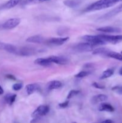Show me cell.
<instances>
[{
	"instance_id": "obj_16",
	"label": "cell",
	"mask_w": 122,
	"mask_h": 123,
	"mask_svg": "<svg viewBox=\"0 0 122 123\" xmlns=\"http://www.w3.org/2000/svg\"><path fill=\"white\" fill-rule=\"evenodd\" d=\"M39 88V86L38 84H28L25 87L26 92L28 95H31L33 94V92H35L36 91H38Z\"/></svg>"
},
{
	"instance_id": "obj_11",
	"label": "cell",
	"mask_w": 122,
	"mask_h": 123,
	"mask_svg": "<svg viewBox=\"0 0 122 123\" xmlns=\"http://www.w3.org/2000/svg\"><path fill=\"white\" fill-rule=\"evenodd\" d=\"M0 49L5 50L6 51L11 53V54H14L17 55L18 48L16 47L15 46L12 45V44L0 43Z\"/></svg>"
},
{
	"instance_id": "obj_18",
	"label": "cell",
	"mask_w": 122,
	"mask_h": 123,
	"mask_svg": "<svg viewBox=\"0 0 122 123\" xmlns=\"http://www.w3.org/2000/svg\"><path fill=\"white\" fill-rule=\"evenodd\" d=\"M62 83L59 80H52L48 83L47 86V89L49 90H52L59 88L62 86Z\"/></svg>"
},
{
	"instance_id": "obj_9",
	"label": "cell",
	"mask_w": 122,
	"mask_h": 123,
	"mask_svg": "<svg viewBox=\"0 0 122 123\" xmlns=\"http://www.w3.org/2000/svg\"><path fill=\"white\" fill-rule=\"evenodd\" d=\"M49 61L51 63H55L57 64L60 65H65L68 63V60L63 56H59L52 55L47 58Z\"/></svg>"
},
{
	"instance_id": "obj_27",
	"label": "cell",
	"mask_w": 122,
	"mask_h": 123,
	"mask_svg": "<svg viewBox=\"0 0 122 123\" xmlns=\"http://www.w3.org/2000/svg\"><path fill=\"white\" fill-rule=\"evenodd\" d=\"M79 93H80V91H78V90H71V91L69 92V93H68V96H67V99L68 100L70 99V98H72V97H74V96L78 94Z\"/></svg>"
},
{
	"instance_id": "obj_35",
	"label": "cell",
	"mask_w": 122,
	"mask_h": 123,
	"mask_svg": "<svg viewBox=\"0 0 122 123\" xmlns=\"http://www.w3.org/2000/svg\"><path fill=\"white\" fill-rule=\"evenodd\" d=\"M119 74H120V75L122 76V67H121L120 69V70H119Z\"/></svg>"
},
{
	"instance_id": "obj_7",
	"label": "cell",
	"mask_w": 122,
	"mask_h": 123,
	"mask_svg": "<svg viewBox=\"0 0 122 123\" xmlns=\"http://www.w3.org/2000/svg\"><path fill=\"white\" fill-rule=\"evenodd\" d=\"M20 22V19L19 18H11L5 22L2 25V27L4 29H13L16 27Z\"/></svg>"
},
{
	"instance_id": "obj_33",
	"label": "cell",
	"mask_w": 122,
	"mask_h": 123,
	"mask_svg": "<svg viewBox=\"0 0 122 123\" xmlns=\"http://www.w3.org/2000/svg\"><path fill=\"white\" fill-rule=\"evenodd\" d=\"M100 123H114L113 121H112L111 120H106L103 121L102 122H101Z\"/></svg>"
},
{
	"instance_id": "obj_25",
	"label": "cell",
	"mask_w": 122,
	"mask_h": 123,
	"mask_svg": "<svg viewBox=\"0 0 122 123\" xmlns=\"http://www.w3.org/2000/svg\"><path fill=\"white\" fill-rule=\"evenodd\" d=\"M63 4L69 8H75L79 5L78 2L74 0H65L63 1Z\"/></svg>"
},
{
	"instance_id": "obj_19",
	"label": "cell",
	"mask_w": 122,
	"mask_h": 123,
	"mask_svg": "<svg viewBox=\"0 0 122 123\" xmlns=\"http://www.w3.org/2000/svg\"><path fill=\"white\" fill-rule=\"evenodd\" d=\"M34 63L44 67H50L52 64L48 58H37L34 61Z\"/></svg>"
},
{
	"instance_id": "obj_32",
	"label": "cell",
	"mask_w": 122,
	"mask_h": 123,
	"mask_svg": "<svg viewBox=\"0 0 122 123\" xmlns=\"http://www.w3.org/2000/svg\"><path fill=\"white\" fill-rule=\"evenodd\" d=\"M6 77H7L8 79H11V80H15L16 79V78H14V76L11 75V74H7V75L6 76Z\"/></svg>"
},
{
	"instance_id": "obj_6",
	"label": "cell",
	"mask_w": 122,
	"mask_h": 123,
	"mask_svg": "<svg viewBox=\"0 0 122 123\" xmlns=\"http://www.w3.org/2000/svg\"><path fill=\"white\" fill-rule=\"evenodd\" d=\"M37 52V49L34 47L25 46L18 48L17 55L21 56H30L33 55Z\"/></svg>"
},
{
	"instance_id": "obj_17",
	"label": "cell",
	"mask_w": 122,
	"mask_h": 123,
	"mask_svg": "<svg viewBox=\"0 0 122 123\" xmlns=\"http://www.w3.org/2000/svg\"><path fill=\"white\" fill-rule=\"evenodd\" d=\"M22 1L23 0H9L3 5L2 8H6V9H10L16 6Z\"/></svg>"
},
{
	"instance_id": "obj_29",
	"label": "cell",
	"mask_w": 122,
	"mask_h": 123,
	"mask_svg": "<svg viewBox=\"0 0 122 123\" xmlns=\"http://www.w3.org/2000/svg\"><path fill=\"white\" fill-rule=\"evenodd\" d=\"M112 90L116 91L117 93H118V94H122V86H115V87L112 88Z\"/></svg>"
},
{
	"instance_id": "obj_12",
	"label": "cell",
	"mask_w": 122,
	"mask_h": 123,
	"mask_svg": "<svg viewBox=\"0 0 122 123\" xmlns=\"http://www.w3.org/2000/svg\"><path fill=\"white\" fill-rule=\"evenodd\" d=\"M122 12V4L120 5L119 6H118L117 7L115 8L114 9H113L112 10L110 11V12L107 13L106 14H105V15H104L103 16H102L100 19H108V18H110L111 17L114 16L116 15L118 13H120Z\"/></svg>"
},
{
	"instance_id": "obj_30",
	"label": "cell",
	"mask_w": 122,
	"mask_h": 123,
	"mask_svg": "<svg viewBox=\"0 0 122 123\" xmlns=\"http://www.w3.org/2000/svg\"><path fill=\"white\" fill-rule=\"evenodd\" d=\"M92 86H93V87L96 88L100 89V90L105 88V86H104V85H100V84H98V83H97V82H93V84H92Z\"/></svg>"
},
{
	"instance_id": "obj_20",
	"label": "cell",
	"mask_w": 122,
	"mask_h": 123,
	"mask_svg": "<svg viewBox=\"0 0 122 123\" xmlns=\"http://www.w3.org/2000/svg\"><path fill=\"white\" fill-rule=\"evenodd\" d=\"M110 52V50L105 48H98L93 50V55H106Z\"/></svg>"
},
{
	"instance_id": "obj_14",
	"label": "cell",
	"mask_w": 122,
	"mask_h": 123,
	"mask_svg": "<svg viewBox=\"0 0 122 123\" xmlns=\"http://www.w3.org/2000/svg\"><path fill=\"white\" fill-rule=\"evenodd\" d=\"M98 109L99 111L101 112H112L114 111V108L111 105V104H109L107 103H101L99 105L98 107Z\"/></svg>"
},
{
	"instance_id": "obj_28",
	"label": "cell",
	"mask_w": 122,
	"mask_h": 123,
	"mask_svg": "<svg viewBox=\"0 0 122 123\" xmlns=\"http://www.w3.org/2000/svg\"><path fill=\"white\" fill-rule=\"evenodd\" d=\"M23 86V84L22 83H16V84H14L12 86V89L14 91H19V90H21Z\"/></svg>"
},
{
	"instance_id": "obj_21",
	"label": "cell",
	"mask_w": 122,
	"mask_h": 123,
	"mask_svg": "<svg viewBox=\"0 0 122 123\" xmlns=\"http://www.w3.org/2000/svg\"><path fill=\"white\" fill-rule=\"evenodd\" d=\"M16 94H8L4 97L5 101L6 103L9 105H12L16 100Z\"/></svg>"
},
{
	"instance_id": "obj_37",
	"label": "cell",
	"mask_w": 122,
	"mask_h": 123,
	"mask_svg": "<svg viewBox=\"0 0 122 123\" xmlns=\"http://www.w3.org/2000/svg\"></svg>"
},
{
	"instance_id": "obj_13",
	"label": "cell",
	"mask_w": 122,
	"mask_h": 123,
	"mask_svg": "<svg viewBox=\"0 0 122 123\" xmlns=\"http://www.w3.org/2000/svg\"><path fill=\"white\" fill-rule=\"evenodd\" d=\"M107 96L105 94H98L94 96L91 99V103L93 105H96L97 103H102L107 100Z\"/></svg>"
},
{
	"instance_id": "obj_34",
	"label": "cell",
	"mask_w": 122,
	"mask_h": 123,
	"mask_svg": "<svg viewBox=\"0 0 122 123\" xmlns=\"http://www.w3.org/2000/svg\"><path fill=\"white\" fill-rule=\"evenodd\" d=\"M3 93H4V90L2 88V86L0 85V95L3 94Z\"/></svg>"
},
{
	"instance_id": "obj_5",
	"label": "cell",
	"mask_w": 122,
	"mask_h": 123,
	"mask_svg": "<svg viewBox=\"0 0 122 123\" xmlns=\"http://www.w3.org/2000/svg\"><path fill=\"white\" fill-rule=\"evenodd\" d=\"M94 46L87 42L81 43L77 44L74 47V49L78 52H87L92 51L94 49Z\"/></svg>"
},
{
	"instance_id": "obj_2",
	"label": "cell",
	"mask_w": 122,
	"mask_h": 123,
	"mask_svg": "<svg viewBox=\"0 0 122 123\" xmlns=\"http://www.w3.org/2000/svg\"><path fill=\"white\" fill-rule=\"evenodd\" d=\"M82 38L86 42L92 44V45L96 46L99 45H104L106 44L105 41L103 40L99 36H90V35H86L82 37Z\"/></svg>"
},
{
	"instance_id": "obj_26",
	"label": "cell",
	"mask_w": 122,
	"mask_h": 123,
	"mask_svg": "<svg viewBox=\"0 0 122 123\" xmlns=\"http://www.w3.org/2000/svg\"><path fill=\"white\" fill-rule=\"evenodd\" d=\"M90 74V72H88V71H81V72H80L78 73H77L75 76L78 78H82L84 77L87 76Z\"/></svg>"
},
{
	"instance_id": "obj_24",
	"label": "cell",
	"mask_w": 122,
	"mask_h": 123,
	"mask_svg": "<svg viewBox=\"0 0 122 123\" xmlns=\"http://www.w3.org/2000/svg\"><path fill=\"white\" fill-rule=\"evenodd\" d=\"M106 56L108 57L111 58L116 59V60H119V61H122V54H118V53L115 52H109Z\"/></svg>"
},
{
	"instance_id": "obj_10",
	"label": "cell",
	"mask_w": 122,
	"mask_h": 123,
	"mask_svg": "<svg viewBox=\"0 0 122 123\" xmlns=\"http://www.w3.org/2000/svg\"><path fill=\"white\" fill-rule=\"evenodd\" d=\"M97 31L102 32H105V33H119L122 31L120 28L116 27H112V26H106L100 27L97 29Z\"/></svg>"
},
{
	"instance_id": "obj_23",
	"label": "cell",
	"mask_w": 122,
	"mask_h": 123,
	"mask_svg": "<svg viewBox=\"0 0 122 123\" xmlns=\"http://www.w3.org/2000/svg\"><path fill=\"white\" fill-rule=\"evenodd\" d=\"M114 74V70L112 68H108L106 69V70L104 71L102 74L101 76L100 77V79H107V78H110Z\"/></svg>"
},
{
	"instance_id": "obj_3",
	"label": "cell",
	"mask_w": 122,
	"mask_h": 123,
	"mask_svg": "<svg viewBox=\"0 0 122 123\" xmlns=\"http://www.w3.org/2000/svg\"><path fill=\"white\" fill-rule=\"evenodd\" d=\"M99 36L106 43L116 44L122 41V35L100 34Z\"/></svg>"
},
{
	"instance_id": "obj_31",
	"label": "cell",
	"mask_w": 122,
	"mask_h": 123,
	"mask_svg": "<svg viewBox=\"0 0 122 123\" xmlns=\"http://www.w3.org/2000/svg\"><path fill=\"white\" fill-rule=\"evenodd\" d=\"M68 105H69V101L66 100L65 101V102H62V103H59V106L61 108H67V107H68Z\"/></svg>"
},
{
	"instance_id": "obj_22",
	"label": "cell",
	"mask_w": 122,
	"mask_h": 123,
	"mask_svg": "<svg viewBox=\"0 0 122 123\" xmlns=\"http://www.w3.org/2000/svg\"><path fill=\"white\" fill-rule=\"evenodd\" d=\"M48 1L49 0H23L21 2V4L22 6L37 4L42 3V2H44Z\"/></svg>"
},
{
	"instance_id": "obj_1",
	"label": "cell",
	"mask_w": 122,
	"mask_h": 123,
	"mask_svg": "<svg viewBox=\"0 0 122 123\" xmlns=\"http://www.w3.org/2000/svg\"><path fill=\"white\" fill-rule=\"evenodd\" d=\"M120 1H122V0H98L89 5L85 10L86 12H92L105 9L112 7Z\"/></svg>"
},
{
	"instance_id": "obj_8",
	"label": "cell",
	"mask_w": 122,
	"mask_h": 123,
	"mask_svg": "<svg viewBox=\"0 0 122 123\" xmlns=\"http://www.w3.org/2000/svg\"><path fill=\"white\" fill-rule=\"evenodd\" d=\"M69 40V37H53V38H50V39L47 40L46 42H47L49 44H53V45H57L60 46L62 44H64L65 43L67 42Z\"/></svg>"
},
{
	"instance_id": "obj_15",
	"label": "cell",
	"mask_w": 122,
	"mask_h": 123,
	"mask_svg": "<svg viewBox=\"0 0 122 123\" xmlns=\"http://www.w3.org/2000/svg\"><path fill=\"white\" fill-rule=\"evenodd\" d=\"M26 42H29V43H42L45 42L44 38L39 35H36V36H31L28 37L26 39Z\"/></svg>"
},
{
	"instance_id": "obj_36",
	"label": "cell",
	"mask_w": 122,
	"mask_h": 123,
	"mask_svg": "<svg viewBox=\"0 0 122 123\" xmlns=\"http://www.w3.org/2000/svg\"><path fill=\"white\" fill-rule=\"evenodd\" d=\"M121 54H122V52H121Z\"/></svg>"
},
{
	"instance_id": "obj_4",
	"label": "cell",
	"mask_w": 122,
	"mask_h": 123,
	"mask_svg": "<svg viewBox=\"0 0 122 123\" xmlns=\"http://www.w3.org/2000/svg\"><path fill=\"white\" fill-rule=\"evenodd\" d=\"M50 108L47 105H40L35 110L32 114V117L33 118H39L41 117L44 116L49 113Z\"/></svg>"
}]
</instances>
